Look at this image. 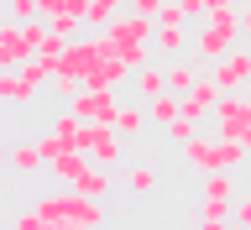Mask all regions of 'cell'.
<instances>
[{
    "mask_svg": "<svg viewBox=\"0 0 251 230\" xmlns=\"http://www.w3.org/2000/svg\"><path fill=\"white\" fill-rule=\"evenodd\" d=\"M241 37H246V26H241V5H220V11H209V21L194 31V47H188V58L209 68V63L230 58L235 47H241Z\"/></svg>",
    "mask_w": 251,
    "mask_h": 230,
    "instance_id": "cell-2",
    "label": "cell"
},
{
    "mask_svg": "<svg viewBox=\"0 0 251 230\" xmlns=\"http://www.w3.org/2000/svg\"><path fill=\"white\" fill-rule=\"evenodd\" d=\"M78 26H84V16H74V11L52 16V31H63V37H68V31H78Z\"/></svg>",
    "mask_w": 251,
    "mask_h": 230,
    "instance_id": "cell-25",
    "label": "cell"
},
{
    "mask_svg": "<svg viewBox=\"0 0 251 230\" xmlns=\"http://www.w3.org/2000/svg\"><path fill=\"white\" fill-rule=\"evenodd\" d=\"M215 136H241L251 126V100L241 89H220V105H215Z\"/></svg>",
    "mask_w": 251,
    "mask_h": 230,
    "instance_id": "cell-3",
    "label": "cell"
},
{
    "mask_svg": "<svg viewBox=\"0 0 251 230\" xmlns=\"http://www.w3.org/2000/svg\"><path fill=\"white\" fill-rule=\"evenodd\" d=\"M126 183H131V194H152L157 173H152V168H136V173H131V178H126Z\"/></svg>",
    "mask_w": 251,
    "mask_h": 230,
    "instance_id": "cell-24",
    "label": "cell"
},
{
    "mask_svg": "<svg viewBox=\"0 0 251 230\" xmlns=\"http://www.w3.org/2000/svg\"><path fill=\"white\" fill-rule=\"evenodd\" d=\"M115 16H121V0H89V16H84V26H89V31H105Z\"/></svg>",
    "mask_w": 251,
    "mask_h": 230,
    "instance_id": "cell-20",
    "label": "cell"
},
{
    "mask_svg": "<svg viewBox=\"0 0 251 230\" xmlns=\"http://www.w3.org/2000/svg\"><path fill=\"white\" fill-rule=\"evenodd\" d=\"M31 215L42 220V230H100L105 225V199H89L84 188H63L31 204Z\"/></svg>",
    "mask_w": 251,
    "mask_h": 230,
    "instance_id": "cell-1",
    "label": "cell"
},
{
    "mask_svg": "<svg viewBox=\"0 0 251 230\" xmlns=\"http://www.w3.org/2000/svg\"><path fill=\"white\" fill-rule=\"evenodd\" d=\"M74 188H84L89 199H105L110 188H115V168H100V162H89V168H84V178H78Z\"/></svg>",
    "mask_w": 251,
    "mask_h": 230,
    "instance_id": "cell-17",
    "label": "cell"
},
{
    "mask_svg": "<svg viewBox=\"0 0 251 230\" xmlns=\"http://www.w3.org/2000/svg\"><path fill=\"white\" fill-rule=\"evenodd\" d=\"M5 16L11 21H31V16H42V0H5Z\"/></svg>",
    "mask_w": 251,
    "mask_h": 230,
    "instance_id": "cell-22",
    "label": "cell"
},
{
    "mask_svg": "<svg viewBox=\"0 0 251 230\" xmlns=\"http://www.w3.org/2000/svg\"><path fill=\"white\" fill-rule=\"evenodd\" d=\"M162 131H168V141H178V147H183L188 136H199V121H194V115H178V121L162 126Z\"/></svg>",
    "mask_w": 251,
    "mask_h": 230,
    "instance_id": "cell-21",
    "label": "cell"
},
{
    "mask_svg": "<svg viewBox=\"0 0 251 230\" xmlns=\"http://www.w3.org/2000/svg\"><path fill=\"white\" fill-rule=\"evenodd\" d=\"M31 52H37V42L26 37V21L5 16V26H0V68H21Z\"/></svg>",
    "mask_w": 251,
    "mask_h": 230,
    "instance_id": "cell-6",
    "label": "cell"
},
{
    "mask_svg": "<svg viewBox=\"0 0 251 230\" xmlns=\"http://www.w3.org/2000/svg\"><path fill=\"white\" fill-rule=\"evenodd\" d=\"M78 89H84V78H74V74H63V68H58V74H52V94H58V100H74Z\"/></svg>",
    "mask_w": 251,
    "mask_h": 230,
    "instance_id": "cell-23",
    "label": "cell"
},
{
    "mask_svg": "<svg viewBox=\"0 0 251 230\" xmlns=\"http://www.w3.org/2000/svg\"><path fill=\"white\" fill-rule=\"evenodd\" d=\"M89 131H94L89 136V157L100 162V168H115V162L126 157V136L115 131V121H94Z\"/></svg>",
    "mask_w": 251,
    "mask_h": 230,
    "instance_id": "cell-7",
    "label": "cell"
},
{
    "mask_svg": "<svg viewBox=\"0 0 251 230\" xmlns=\"http://www.w3.org/2000/svg\"><path fill=\"white\" fill-rule=\"evenodd\" d=\"M147 115H152V126H173L183 115V94H173V89L152 94V100H147Z\"/></svg>",
    "mask_w": 251,
    "mask_h": 230,
    "instance_id": "cell-13",
    "label": "cell"
},
{
    "mask_svg": "<svg viewBox=\"0 0 251 230\" xmlns=\"http://www.w3.org/2000/svg\"><path fill=\"white\" fill-rule=\"evenodd\" d=\"M241 5H246V0H241Z\"/></svg>",
    "mask_w": 251,
    "mask_h": 230,
    "instance_id": "cell-30",
    "label": "cell"
},
{
    "mask_svg": "<svg viewBox=\"0 0 251 230\" xmlns=\"http://www.w3.org/2000/svg\"><path fill=\"white\" fill-rule=\"evenodd\" d=\"M220 147H225L220 136H188V141H183V162H188V168H194V173L204 178V173L225 168V162H220Z\"/></svg>",
    "mask_w": 251,
    "mask_h": 230,
    "instance_id": "cell-9",
    "label": "cell"
},
{
    "mask_svg": "<svg viewBox=\"0 0 251 230\" xmlns=\"http://www.w3.org/2000/svg\"><path fill=\"white\" fill-rule=\"evenodd\" d=\"M235 225L251 230V194H241V199H235Z\"/></svg>",
    "mask_w": 251,
    "mask_h": 230,
    "instance_id": "cell-27",
    "label": "cell"
},
{
    "mask_svg": "<svg viewBox=\"0 0 251 230\" xmlns=\"http://www.w3.org/2000/svg\"><path fill=\"white\" fill-rule=\"evenodd\" d=\"M5 162H11V173H42V168H47V157H42V147H37V141L11 147V152H5Z\"/></svg>",
    "mask_w": 251,
    "mask_h": 230,
    "instance_id": "cell-16",
    "label": "cell"
},
{
    "mask_svg": "<svg viewBox=\"0 0 251 230\" xmlns=\"http://www.w3.org/2000/svg\"><path fill=\"white\" fill-rule=\"evenodd\" d=\"M0 100H5V105H26V100H37V89L21 78V68H5V74H0Z\"/></svg>",
    "mask_w": 251,
    "mask_h": 230,
    "instance_id": "cell-18",
    "label": "cell"
},
{
    "mask_svg": "<svg viewBox=\"0 0 251 230\" xmlns=\"http://www.w3.org/2000/svg\"><path fill=\"white\" fill-rule=\"evenodd\" d=\"M188 47H194V37L183 21H157V52L162 58H188Z\"/></svg>",
    "mask_w": 251,
    "mask_h": 230,
    "instance_id": "cell-10",
    "label": "cell"
},
{
    "mask_svg": "<svg viewBox=\"0 0 251 230\" xmlns=\"http://www.w3.org/2000/svg\"><path fill=\"white\" fill-rule=\"evenodd\" d=\"M147 126H152V115H147V100H141V105H121V110H115V131H121L126 141H136Z\"/></svg>",
    "mask_w": 251,
    "mask_h": 230,
    "instance_id": "cell-14",
    "label": "cell"
},
{
    "mask_svg": "<svg viewBox=\"0 0 251 230\" xmlns=\"http://www.w3.org/2000/svg\"><path fill=\"white\" fill-rule=\"evenodd\" d=\"M89 162H94L89 152H58L52 162H47V173H52V178H58L63 188H74L78 178H84V168H89Z\"/></svg>",
    "mask_w": 251,
    "mask_h": 230,
    "instance_id": "cell-11",
    "label": "cell"
},
{
    "mask_svg": "<svg viewBox=\"0 0 251 230\" xmlns=\"http://www.w3.org/2000/svg\"><path fill=\"white\" fill-rule=\"evenodd\" d=\"M241 26H246V37H251V0L241 5Z\"/></svg>",
    "mask_w": 251,
    "mask_h": 230,
    "instance_id": "cell-29",
    "label": "cell"
},
{
    "mask_svg": "<svg viewBox=\"0 0 251 230\" xmlns=\"http://www.w3.org/2000/svg\"><path fill=\"white\" fill-rule=\"evenodd\" d=\"M68 110H74L78 121H115V110H121V100H115V89H89V84H84V89L74 94V100H68Z\"/></svg>",
    "mask_w": 251,
    "mask_h": 230,
    "instance_id": "cell-5",
    "label": "cell"
},
{
    "mask_svg": "<svg viewBox=\"0 0 251 230\" xmlns=\"http://www.w3.org/2000/svg\"><path fill=\"white\" fill-rule=\"evenodd\" d=\"M100 58H105V47H100V37H84V42H68V52H63V63H58V68L89 84V74L100 68Z\"/></svg>",
    "mask_w": 251,
    "mask_h": 230,
    "instance_id": "cell-8",
    "label": "cell"
},
{
    "mask_svg": "<svg viewBox=\"0 0 251 230\" xmlns=\"http://www.w3.org/2000/svg\"><path fill=\"white\" fill-rule=\"evenodd\" d=\"M131 84H136V94H141V100H152V94H162V89H168V68H162V63H141L136 74H131Z\"/></svg>",
    "mask_w": 251,
    "mask_h": 230,
    "instance_id": "cell-15",
    "label": "cell"
},
{
    "mask_svg": "<svg viewBox=\"0 0 251 230\" xmlns=\"http://www.w3.org/2000/svg\"><path fill=\"white\" fill-rule=\"evenodd\" d=\"M162 5H168V0H131V11H141V16H152V21H157V16H162Z\"/></svg>",
    "mask_w": 251,
    "mask_h": 230,
    "instance_id": "cell-26",
    "label": "cell"
},
{
    "mask_svg": "<svg viewBox=\"0 0 251 230\" xmlns=\"http://www.w3.org/2000/svg\"><path fill=\"white\" fill-rule=\"evenodd\" d=\"M178 5H183L188 21H194V16H209V5H204V0H178Z\"/></svg>",
    "mask_w": 251,
    "mask_h": 230,
    "instance_id": "cell-28",
    "label": "cell"
},
{
    "mask_svg": "<svg viewBox=\"0 0 251 230\" xmlns=\"http://www.w3.org/2000/svg\"><path fill=\"white\" fill-rule=\"evenodd\" d=\"M199 78H204V63H194V58H168V89H173V94H188Z\"/></svg>",
    "mask_w": 251,
    "mask_h": 230,
    "instance_id": "cell-12",
    "label": "cell"
},
{
    "mask_svg": "<svg viewBox=\"0 0 251 230\" xmlns=\"http://www.w3.org/2000/svg\"><path fill=\"white\" fill-rule=\"evenodd\" d=\"M204 199H235V178H230V168L204 173Z\"/></svg>",
    "mask_w": 251,
    "mask_h": 230,
    "instance_id": "cell-19",
    "label": "cell"
},
{
    "mask_svg": "<svg viewBox=\"0 0 251 230\" xmlns=\"http://www.w3.org/2000/svg\"><path fill=\"white\" fill-rule=\"evenodd\" d=\"M204 78H215L220 89H246V84H251V47L241 42V47L230 52V58L209 63V68H204Z\"/></svg>",
    "mask_w": 251,
    "mask_h": 230,
    "instance_id": "cell-4",
    "label": "cell"
}]
</instances>
